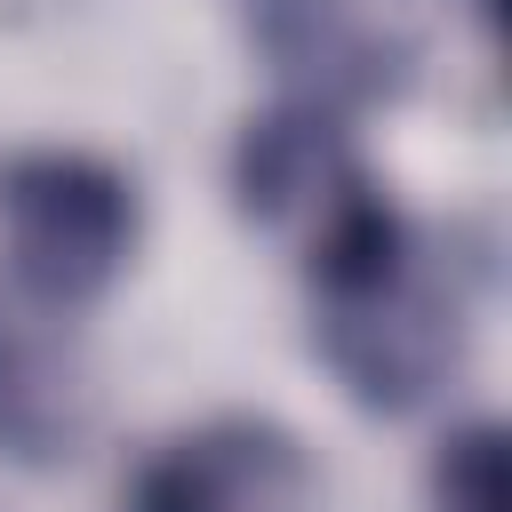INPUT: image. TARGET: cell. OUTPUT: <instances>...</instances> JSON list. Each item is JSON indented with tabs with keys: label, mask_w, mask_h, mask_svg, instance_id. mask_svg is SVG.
<instances>
[{
	"label": "cell",
	"mask_w": 512,
	"mask_h": 512,
	"mask_svg": "<svg viewBox=\"0 0 512 512\" xmlns=\"http://www.w3.org/2000/svg\"><path fill=\"white\" fill-rule=\"evenodd\" d=\"M312 344L336 368V384L360 408H416L432 400L464 360V288L440 264V248L416 232L384 272L312 296Z\"/></svg>",
	"instance_id": "cell-3"
},
{
	"label": "cell",
	"mask_w": 512,
	"mask_h": 512,
	"mask_svg": "<svg viewBox=\"0 0 512 512\" xmlns=\"http://www.w3.org/2000/svg\"><path fill=\"white\" fill-rule=\"evenodd\" d=\"M232 192L240 216L264 224L272 240H288L296 272L312 296H336L368 272H384L416 224L384 200V184L368 176V160L352 152L344 120L320 104H272L240 128L232 144Z\"/></svg>",
	"instance_id": "cell-1"
},
{
	"label": "cell",
	"mask_w": 512,
	"mask_h": 512,
	"mask_svg": "<svg viewBox=\"0 0 512 512\" xmlns=\"http://www.w3.org/2000/svg\"><path fill=\"white\" fill-rule=\"evenodd\" d=\"M432 488H440V512H504V440H496V424L456 432Z\"/></svg>",
	"instance_id": "cell-7"
},
{
	"label": "cell",
	"mask_w": 512,
	"mask_h": 512,
	"mask_svg": "<svg viewBox=\"0 0 512 512\" xmlns=\"http://www.w3.org/2000/svg\"><path fill=\"white\" fill-rule=\"evenodd\" d=\"M136 248V184L96 152H8L0 160V256L24 304H96Z\"/></svg>",
	"instance_id": "cell-2"
},
{
	"label": "cell",
	"mask_w": 512,
	"mask_h": 512,
	"mask_svg": "<svg viewBox=\"0 0 512 512\" xmlns=\"http://www.w3.org/2000/svg\"><path fill=\"white\" fill-rule=\"evenodd\" d=\"M256 48L296 80V104L392 96L416 72V0H248Z\"/></svg>",
	"instance_id": "cell-5"
},
{
	"label": "cell",
	"mask_w": 512,
	"mask_h": 512,
	"mask_svg": "<svg viewBox=\"0 0 512 512\" xmlns=\"http://www.w3.org/2000/svg\"><path fill=\"white\" fill-rule=\"evenodd\" d=\"M128 512H328V488L288 424L208 416L144 456Z\"/></svg>",
	"instance_id": "cell-4"
},
{
	"label": "cell",
	"mask_w": 512,
	"mask_h": 512,
	"mask_svg": "<svg viewBox=\"0 0 512 512\" xmlns=\"http://www.w3.org/2000/svg\"><path fill=\"white\" fill-rule=\"evenodd\" d=\"M88 432V368L64 344V320L40 304H0V456L56 464Z\"/></svg>",
	"instance_id": "cell-6"
}]
</instances>
